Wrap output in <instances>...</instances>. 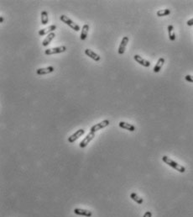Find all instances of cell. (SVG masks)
I'll return each instance as SVG.
<instances>
[{
	"instance_id": "1",
	"label": "cell",
	"mask_w": 193,
	"mask_h": 217,
	"mask_svg": "<svg viewBox=\"0 0 193 217\" xmlns=\"http://www.w3.org/2000/svg\"><path fill=\"white\" fill-rule=\"evenodd\" d=\"M162 161H164L165 163H166L167 165H169L170 167H171L172 168L176 169V171H178L179 173H185L186 172V168L185 167H183L182 165L177 163L176 161H173L172 159H171L170 157H168L167 156H162Z\"/></svg>"
},
{
	"instance_id": "2",
	"label": "cell",
	"mask_w": 193,
	"mask_h": 217,
	"mask_svg": "<svg viewBox=\"0 0 193 217\" xmlns=\"http://www.w3.org/2000/svg\"><path fill=\"white\" fill-rule=\"evenodd\" d=\"M60 19H61L62 22L65 23L66 25H67L68 26H70L72 30H76V31H79V30H81V29H80V26H79L77 24L73 22L72 19H71L70 18H68L66 15H64V14L61 15V16H60Z\"/></svg>"
},
{
	"instance_id": "3",
	"label": "cell",
	"mask_w": 193,
	"mask_h": 217,
	"mask_svg": "<svg viewBox=\"0 0 193 217\" xmlns=\"http://www.w3.org/2000/svg\"><path fill=\"white\" fill-rule=\"evenodd\" d=\"M66 50V47L65 45H61L58 47H54V48H50L47 50H44V54L45 55H55V54H59V53H62L65 52Z\"/></svg>"
},
{
	"instance_id": "4",
	"label": "cell",
	"mask_w": 193,
	"mask_h": 217,
	"mask_svg": "<svg viewBox=\"0 0 193 217\" xmlns=\"http://www.w3.org/2000/svg\"><path fill=\"white\" fill-rule=\"evenodd\" d=\"M109 124H110V121H109L108 120H103L102 122L98 123V124L94 125L93 126H92V128H91V131L95 133L96 131L100 130H102V129H103V128H105V127H107V126H108V125H109Z\"/></svg>"
},
{
	"instance_id": "5",
	"label": "cell",
	"mask_w": 193,
	"mask_h": 217,
	"mask_svg": "<svg viewBox=\"0 0 193 217\" xmlns=\"http://www.w3.org/2000/svg\"><path fill=\"white\" fill-rule=\"evenodd\" d=\"M94 137H95V133H94V132H92V131H90V132L88 134V136L81 141V143L79 145V146H80L81 148H85V147L91 142V141L93 140Z\"/></svg>"
},
{
	"instance_id": "6",
	"label": "cell",
	"mask_w": 193,
	"mask_h": 217,
	"mask_svg": "<svg viewBox=\"0 0 193 217\" xmlns=\"http://www.w3.org/2000/svg\"><path fill=\"white\" fill-rule=\"evenodd\" d=\"M84 133H85V130H84L83 129L78 130H77L73 135H72L70 137H68V142H69V143H73V142H75L79 137H81L82 136H83Z\"/></svg>"
},
{
	"instance_id": "7",
	"label": "cell",
	"mask_w": 193,
	"mask_h": 217,
	"mask_svg": "<svg viewBox=\"0 0 193 217\" xmlns=\"http://www.w3.org/2000/svg\"><path fill=\"white\" fill-rule=\"evenodd\" d=\"M128 36H124L123 39H122V41L120 45H119V47H118V54L119 55H123L124 52H125V49H126V46H127L128 43Z\"/></svg>"
},
{
	"instance_id": "8",
	"label": "cell",
	"mask_w": 193,
	"mask_h": 217,
	"mask_svg": "<svg viewBox=\"0 0 193 217\" xmlns=\"http://www.w3.org/2000/svg\"><path fill=\"white\" fill-rule=\"evenodd\" d=\"M55 71V68L52 67V66H50V67H44V68H39L36 70V73L37 75H45V74H49V73H51Z\"/></svg>"
},
{
	"instance_id": "9",
	"label": "cell",
	"mask_w": 193,
	"mask_h": 217,
	"mask_svg": "<svg viewBox=\"0 0 193 217\" xmlns=\"http://www.w3.org/2000/svg\"><path fill=\"white\" fill-rule=\"evenodd\" d=\"M85 54L95 61H99L101 60V56L98 54L95 53V51L92 50L91 49H86L85 50Z\"/></svg>"
},
{
	"instance_id": "10",
	"label": "cell",
	"mask_w": 193,
	"mask_h": 217,
	"mask_svg": "<svg viewBox=\"0 0 193 217\" xmlns=\"http://www.w3.org/2000/svg\"><path fill=\"white\" fill-rule=\"evenodd\" d=\"M74 213L77 215V216H86V217H91L93 213L90 211L88 210H83V209H75L74 210Z\"/></svg>"
},
{
	"instance_id": "11",
	"label": "cell",
	"mask_w": 193,
	"mask_h": 217,
	"mask_svg": "<svg viewBox=\"0 0 193 217\" xmlns=\"http://www.w3.org/2000/svg\"><path fill=\"white\" fill-rule=\"evenodd\" d=\"M56 29V26L55 25H50L48 28H44V29H41L39 31V35L40 36H43V35H49V34L52 33L54 30Z\"/></svg>"
},
{
	"instance_id": "12",
	"label": "cell",
	"mask_w": 193,
	"mask_h": 217,
	"mask_svg": "<svg viewBox=\"0 0 193 217\" xmlns=\"http://www.w3.org/2000/svg\"><path fill=\"white\" fill-rule=\"evenodd\" d=\"M133 59L137 61L138 64L142 65L143 67H149V66H150V62H149V61H147V60L143 59V58H142L141 56H138V55H135V56H133Z\"/></svg>"
},
{
	"instance_id": "13",
	"label": "cell",
	"mask_w": 193,
	"mask_h": 217,
	"mask_svg": "<svg viewBox=\"0 0 193 217\" xmlns=\"http://www.w3.org/2000/svg\"><path fill=\"white\" fill-rule=\"evenodd\" d=\"M118 125L119 127H121L122 129H125V130H128L129 131H134L135 130V126L132 125V124H128L127 122H124V121H120L118 123Z\"/></svg>"
},
{
	"instance_id": "14",
	"label": "cell",
	"mask_w": 193,
	"mask_h": 217,
	"mask_svg": "<svg viewBox=\"0 0 193 217\" xmlns=\"http://www.w3.org/2000/svg\"><path fill=\"white\" fill-rule=\"evenodd\" d=\"M88 30H89V25L88 24H85L83 26L82 29V33H81V36H80V39L82 40H85L88 37Z\"/></svg>"
},
{
	"instance_id": "15",
	"label": "cell",
	"mask_w": 193,
	"mask_h": 217,
	"mask_svg": "<svg viewBox=\"0 0 193 217\" xmlns=\"http://www.w3.org/2000/svg\"><path fill=\"white\" fill-rule=\"evenodd\" d=\"M164 63H165V58L160 57L158 61H157V63H156V65H155L154 67V72H156V73H157V72H160V69L162 68L163 65H164Z\"/></svg>"
},
{
	"instance_id": "16",
	"label": "cell",
	"mask_w": 193,
	"mask_h": 217,
	"mask_svg": "<svg viewBox=\"0 0 193 217\" xmlns=\"http://www.w3.org/2000/svg\"><path fill=\"white\" fill-rule=\"evenodd\" d=\"M55 34L54 33V32L49 34V35H48V36H46V37H45V39L43 40V42H42V45H43V46H47V45L50 43V41L55 38Z\"/></svg>"
},
{
	"instance_id": "17",
	"label": "cell",
	"mask_w": 193,
	"mask_h": 217,
	"mask_svg": "<svg viewBox=\"0 0 193 217\" xmlns=\"http://www.w3.org/2000/svg\"><path fill=\"white\" fill-rule=\"evenodd\" d=\"M168 34H169V38L171 41H174L176 40V34L174 31V27L173 25H168Z\"/></svg>"
},
{
	"instance_id": "18",
	"label": "cell",
	"mask_w": 193,
	"mask_h": 217,
	"mask_svg": "<svg viewBox=\"0 0 193 217\" xmlns=\"http://www.w3.org/2000/svg\"><path fill=\"white\" fill-rule=\"evenodd\" d=\"M49 22V17H48V13L44 10L41 12V24L43 25H47Z\"/></svg>"
},
{
	"instance_id": "19",
	"label": "cell",
	"mask_w": 193,
	"mask_h": 217,
	"mask_svg": "<svg viewBox=\"0 0 193 217\" xmlns=\"http://www.w3.org/2000/svg\"><path fill=\"white\" fill-rule=\"evenodd\" d=\"M130 198H131L133 201H135L137 204H138V205L143 204V199H142V198H140V197H139L137 194H135V193H132V194L130 195Z\"/></svg>"
},
{
	"instance_id": "20",
	"label": "cell",
	"mask_w": 193,
	"mask_h": 217,
	"mask_svg": "<svg viewBox=\"0 0 193 217\" xmlns=\"http://www.w3.org/2000/svg\"><path fill=\"white\" fill-rule=\"evenodd\" d=\"M171 14V10L168 9H160V10H158L156 14L158 17H164V16H167Z\"/></svg>"
},
{
	"instance_id": "21",
	"label": "cell",
	"mask_w": 193,
	"mask_h": 217,
	"mask_svg": "<svg viewBox=\"0 0 193 217\" xmlns=\"http://www.w3.org/2000/svg\"><path fill=\"white\" fill-rule=\"evenodd\" d=\"M185 79L189 83H193V76H192V75H187L185 77Z\"/></svg>"
},
{
	"instance_id": "22",
	"label": "cell",
	"mask_w": 193,
	"mask_h": 217,
	"mask_svg": "<svg viewBox=\"0 0 193 217\" xmlns=\"http://www.w3.org/2000/svg\"><path fill=\"white\" fill-rule=\"evenodd\" d=\"M152 216V213L150 211H147L145 212V214L143 215V217H151Z\"/></svg>"
},
{
	"instance_id": "23",
	"label": "cell",
	"mask_w": 193,
	"mask_h": 217,
	"mask_svg": "<svg viewBox=\"0 0 193 217\" xmlns=\"http://www.w3.org/2000/svg\"><path fill=\"white\" fill-rule=\"evenodd\" d=\"M187 25L189 26H192L193 25V19H189L187 21Z\"/></svg>"
},
{
	"instance_id": "24",
	"label": "cell",
	"mask_w": 193,
	"mask_h": 217,
	"mask_svg": "<svg viewBox=\"0 0 193 217\" xmlns=\"http://www.w3.org/2000/svg\"><path fill=\"white\" fill-rule=\"evenodd\" d=\"M4 17H3V16L0 17V22L3 23V22H4Z\"/></svg>"
}]
</instances>
